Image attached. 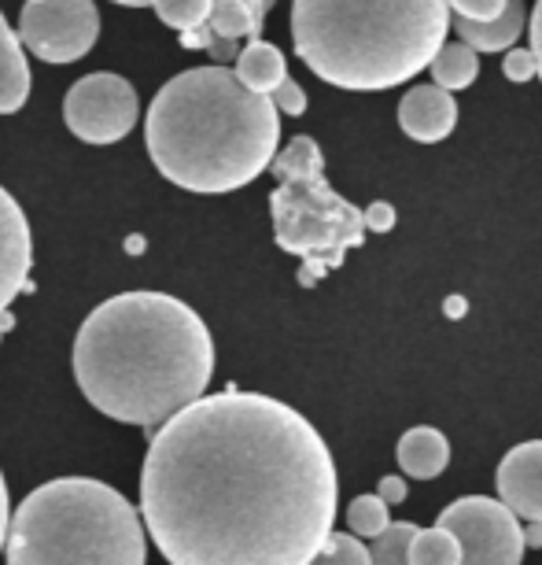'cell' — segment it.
Segmentation results:
<instances>
[{
  "instance_id": "cell-1",
  "label": "cell",
  "mask_w": 542,
  "mask_h": 565,
  "mask_svg": "<svg viewBox=\"0 0 542 565\" xmlns=\"http://www.w3.org/2000/svg\"><path fill=\"white\" fill-rule=\"evenodd\" d=\"M322 433L262 392H215L159 425L141 469V518L174 565H306L336 521Z\"/></svg>"
},
{
  "instance_id": "cell-2",
  "label": "cell",
  "mask_w": 542,
  "mask_h": 565,
  "mask_svg": "<svg viewBox=\"0 0 542 565\" xmlns=\"http://www.w3.org/2000/svg\"><path fill=\"white\" fill-rule=\"evenodd\" d=\"M74 377L100 414L155 429L207 392L215 377V337L177 296L122 292L82 322L74 337Z\"/></svg>"
},
{
  "instance_id": "cell-3",
  "label": "cell",
  "mask_w": 542,
  "mask_h": 565,
  "mask_svg": "<svg viewBox=\"0 0 542 565\" xmlns=\"http://www.w3.org/2000/svg\"><path fill=\"white\" fill-rule=\"evenodd\" d=\"M281 141V111L248 89L226 63L193 67L155 93L144 145L155 170L188 193H237L270 170Z\"/></svg>"
},
{
  "instance_id": "cell-4",
  "label": "cell",
  "mask_w": 542,
  "mask_h": 565,
  "mask_svg": "<svg viewBox=\"0 0 542 565\" xmlns=\"http://www.w3.org/2000/svg\"><path fill=\"white\" fill-rule=\"evenodd\" d=\"M451 30L446 0H292V41L317 78L380 93L429 71Z\"/></svg>"
},
{
  "instance_id": "cell-5",
  "label": "cell",
  "mask_w": 542,
  "mask_h": 565,
  "mask_svg": "<svg viewBox=\"0 0 542 565\" xmlns=\"http://www.w3.org/2000/svg\"><path fill=\"white\" fill-rule=\"evenodd\" d=\"M4 558L12 565H141L144 518L93 477H56L12 510Z\"/></svg>"
},
{
  "instance_id": "cell-6",
  "label": "cell",
  "mask_w": 542,
  "mask_h": 565,
  "mask_svg": "<svg viewBox=\"0 0 542 565\" xmlns=\"http://www.w3.org/2000/svg\"><path fill=\"white\" fill-rule=\"evenodd\" d=\"M270 167L278 174L270 196L273 241L300 259V285L314 289L328 270L344 266L350 248H361L366 215L328 185L322 148L311 137H292Z\"/></svg>"
},
{
  "instance_id": "cell-7",
  "label": "cell",
  "mask_w": 542,
  "mask_h": 565,
  "mask_svg": "<svg viewBox=\"0 0 542 565\" xmlns=\"http://www.w3.org/2000/svg\"><path fill=\"white\" fill-rule=\"evenodd\" d=\"M15 34L41 63H78L97 45L100 15L93 0H26Z\"/></svg>"
},
{
  "instance_id": "cell-8",
  "label": "cell",
  "mask_w": 542,
  "mask_h": 565,
  "mask_svg": "<svg viewBox=\"0 0 542 565\" xmlns=\"http://www.w3.org/2000/svg\"><path fill=\"white\" fill-rule=\"evenodd\" d=\"M435 525L451 529L469 565H517L524 558V525L502 499L465 495L440 514Z\"/></svg>"
},
{
  "instance_id": "cell-9",
  "label": "cell",
  "mask_w": 542,
  "mask_h": 565,
  "mask_svg": "<svg viewBox=\"0 0 542 565\" xmlns=\"http://www.w3.org/2000/svg\"><path fill=\"white\" fill-rule=\"evenodd\" d=\"M141 100L122 74H85L67 89L63 122L85 145H115L137 126Z\"/></svg>"
},
{
  "instance_id": "cell-10",
  "label": "cell",
  "mask_w": 542,
  "mask_h": 565,
  "mask_svg": "<svg viewBox=\"0 0 542 565\" xmlns=\"http://www.w3.org/2000/svg\"><path fill=\"white\" fill-rule=\"evenodd\" d=\"M30 266H34V241L30 222L19 200L0 185V311L15 303V296L30 292Z\"/></svg>"
},
{
  "instance_id": "cell-11",
  "label": "cell",
  "mask_w": 542,
  "mask_h": 565,
  "mask_svg": "<svg viewBox=\"0 0 542 565\" xmlns=\"http://www.w3.org/2000/svg\"><path fill=\"white\" fill-rule=\"evenodd\" d=\"M498 499L520 521H542V440L517 444L498 462Z\"/></svg>"
},
{
  "instance_id": "cell-12",
  "label": "cell",
  "mask_w": 542,
  "mask_h": 565,
  "mask_svg": "<svg viewBox=\"0 0 542 565\" xmlns=\"http://www.w3.org/2000/svg\"><path fill=\"white\" fill-rule=\"evenodd\" d=\"M399 126L410 141L435 145L458 126V100L443 85H418L399 100Z\"/></svg>"
},
{
  "instance_id": "cell-13",
  "label": "cell",
  "mask_w": 542,
  "mask_h": 565,
  "mask_svg": "<svg viewBox=\"0 0 542 565\" xmlns=\"http://www.w3.org/2000/svg\"><path fill=\"white\" fill-rule=\"evenodd\" d=\"M524 0H506V8L495 19H465L454 15V34L476 52H506L513 49V41L524 34Z\"/></svg>"
},
{
  "instance_id": "cell-14",
  "label": "cell",
  "mask_w": 542,
  "mask_h": 565,
  "mask_svg": "<svg viewBox=\"0 0 542 565\" xmlns=\"http://www.w3.org/2000/svg\"><path fill=\"white\" fill-rule=\"evenodd\" d=\"M395 458L402 473L413 477V481H435L446 469V462H451V440L440 429H432V425H418V429L402 433Z\"/></svg>"
},
{
  "instance_id": "cell-15",
  "label": "cell",
  "mask_w": 542,
  "mask_h": 565,
  "mask_svg": "<svg viewBox=\"0 0 542 565\" xmlns=\"http://www.w3.org/2000/svg\"><path fill=\"white\" fill-rule=\"evenodd\" d=\"M30 97V63L26 49L12 26H8L4 12H0V115L23 111Z\"/></svg>"
},
{
  "instance_id": "cell-16",
  "label": "cell",
  "mask_w": 542,
  "mask_h": 565,
  "mask_svg": "<svg viewBox=\"0 0 542 565\" xmlns=\"http://www.w3.org/2000/svg\"><path fill=\"white\" fill-rule=\"evenodd\" d=\"M232 71H237V78L248 85V89L270 97V93L284 82V74H289V63H284V52L278 45L254 38L248 49L237 52V67Z\"/></svg>"
},
{
  "instance_id": "cell-17",
  "label": "cell",
  "mask_w": 542,
  "mask_h": 565,
  "mask_svg": "<svg viewBox=\"0 0 542 565\" xmlns=\"http://www.w3.org/2000/svg\"><path fill=\"white\" fill-rule=\"evenodd\" d=\"M262 23L265 12L259 4H251V0H215L207 15V30L215 34V41H254L262 34Z\"/></svg>"
},
{
  "instance_id": "cell-18",
  "label": "cell",
  "mask_w": 542,
  "mask_h": 565,
  "mask_svg": "<svg viewBox=\"0 0 542 565\" xmlns=\"http://www.w3.org/2000/svg\"><path fill=\"white\" fill-rule=\"evenodd\" d=\"M435 85H443V89L458 93V89H469L476 82V74H480V56H476L473 45H465V41H451V45H440V52L432 56L429 63Z\"/></svg>"
},
{
  "instance_id": "cell-19",
  "label": "cell",
  "mask_w": 542,
  "mask_h": 565,
  "mask_svg": "<svg viewBox=\"0 0 542 565\" xmlns=\"http://www.w3.org/2000/svg\"><path fill=\"white\" fill-rule=\"evenodd\" d=\"M410 562L413 565H454L462 562V543L451 529H418V536L410 543Z\"/></svg>"
},
{
  "instance_id": "cell-20",
  "label": "cell",
  "mask_w": 542,
  "mask_h": 565,
  "mask_svg": "<svg viewBox=\"0 0 542 565\" xmlns=\"http://www.w3.org/2000/svg\"><path fill=\"white\" fill-rule=\"evenodd\" d=\"M413 536H418V525H410V521H395V525H388L384 532H377L373 543H369V562H377V565L410 562Z\"/></svg>"
},
{
  "instance_id": "cell-21",
  "label": "cell",
  "mask_w": 542,
  "mask_h": 565,
  "mask_svg": "<svg viewBox=\"0 0 542 565\" xmlns=\"http://www.w3.org/2000/svg\"><path fill=\"white\" fill-rule=\"evenodd\" d=\"M347 525H350V532H355V536L373 540L377 532H384L391 525L388 503L380 495H358L355 503L347 507Z\"/></svg>"
},
{
  "instance_id": "cell-22",
  "label": "cell",
  "mask_w": 542,
  "mask_h": 565,
  "mask_svg": "<svg viewBox=\"0 0 542 565\" xmlns=\"http://www.w3.org/2000/svg\"><path fill=\"white\" fill-rule=\"evenodd\" d=\"M210 4H215V0H152L155 15L163 19L166 26H174L177 34L181 30L204 26L210 15Z\"/></svg>"
},
{
  "instance_id": "cell-23",
  "label": "cell",
  "mask_w": 542,
  "mask_h": 565,
  "mask_svg": "<svg viewBox=\"0 0 542 565\" xmlns=\"http://www.w3.org/2000/svg\"><path fill=\"white\" fill-rule=\"evenodd\" d=\"M317 562H333V565H366L369 547L361 543L355 532H328V540L317 551Z\"/></svg>"
},
{
  "instance_id": "cell-24",
  "label": "cell",
  "mask_w": 542,
  "mask_h": 565,
  "mask_svg": "<svg viewBox=\"0 0 542 565\" xmlns=\"http://www.w3.org/2000/svg\"><path fill=\"white\" fill-rule=\"evenodd\" d=\"M502 74L509 82H531L539 74V60L531 49H506V63H502Z\"/></svg>"
},
{
  "instance_id": "cell-25",
  "label": "cell",
  "mask_w": 542,
  "mask_h": 565,
  "mask_svg": "<svg viewBox=\"0 0 542 565\" xmlns=\"http://www.w3.org/2000/svg\"><path fill=\"white\" fill-rule=\"evenodd\" d=\"M270 100L278 104V111H284V115H303V111H306V93H303V85L295 82V78H289V74H284V82L270 93Z\"/></svg>"
},
{
  "instance_id": "cell-26",
  "label": "cell",
  "mask_w": 542,
  "mask_h": 565,
  "mask_svg": "<svg viewBox=\"0 0 542 565\" xmlns=\"http://www.w3.org/2000/svg\"><path fill=\"white\" fill-rule=\"evenodd\" d=\"M446 8L465 19H495L506 8V0H446Z\"/></svg>"
},
{
  "instance_id": "cell-27",
  "label": "cell",
  "mask_w": 542,
  "mask_h": 565,
  "mask_svg": "<svg viewBox=\"0 0 542 565\" xmlns=\"http://www.w3.org/2000/svg\"><path fill=\"white\" fill-rule=\"evenodd\" d=\"M361 215H366V230L369 233H391V230H395V207H391L388 200H377V204H369L366 211H361Z\"/></svg>"
},
{
  "instance_id": "cell-28",
  "label": "cell",
  "mask_w": 542,
  "mask_h": 565,
  "mask_svg": "<svg viewBox=\"0 0 542 565\" xmlns=\"http://www.w3.org/2000/svg\"><path fill=\"white\" fill-rule=\"evenodd\" d=\"M377 495L384 499L388 507H395V503H402V499H406V481H402V477H380Z\"/></svg>"
},
{
  "instance_id": "cell-29",
  "label": "cell",
  "mask_w": 542,
  "mask_h": 565,
  "mask_svg": "<svg viewBox=\"0 0 542 565\" xmlns=\"http://www.w3.org/2000/svg\"><path fill=\"white\" fill-rule=\"evenodd\" d=\"M8 525H12V503H8V484H4V473H0V558H4Z\"/></svg>"
},
{
  "instance_id": "cell-30",
  "label": "cell",
  "mask_w": 542,
  "mask_h": 565,
  "mask_svg": "<svg viewBox=\"0 0 542 565\" xmlns=\"http://www.w3.org/2000/svg\"><path fill=\"white\" fill-rule=\"evenodd\" d=\"M531 52L539 60V78H542V0H535V8H531Z\"/></svg>"
},
{
  "instance_id": "cell-31",
  "label": "cell",
  "mask_w": 542,
  "mask_h": 565,
  "mask_svg": "<svg viewBox=\"0 0 542 565\" xmlns=\"http://www.w3.org/2000/svg\"><path fill=\"white\" fill-rule=\"evenodd\" d=\"M524 547H542V521H524Z\"/></svg>"
},
{
  "instance_id": "cell-32",
  "label": "cell",
  "mask_w": 542,
  "mask_h": 565,
  "mask_svg": "<svg viewBox=\"0 0 542 565\" xmlns=\"http://www.w3.org/2000/svg\"><path fill=\"white\" fill-rule=\"evenodd\" d=\"M443 311H446V318H462L465 315V300H462V296H451V300L443 303Z\"/></svg>"
},
{
  "instance_id": "cell-33",
  "label": "cell",
  "mask_w": 542,
  "mask_h": 565,
  "mask_svg": "<svg viewBox=\"0 0 542 565\" xmlns=\"http://www.w3.org/2000/svg\"><path fill=\"white\" fill-rule=\"evenodd\" d=\"M12 329H15V315L4 307V311H0V340H4L8 333H12Z\"/></svg>"
},
{
  "instance_id": "cell-34",
  "label": "cell",
  "mask_w": 542,
  "mask_h": 565,
  "mask_svg": "<svg viewBox=\"0 0 542 565\" xmlns=\"http://www.w3.org/2000/svg\"><path fill=\"white\" fill-rule=\"evenodd\" d=\"M111 4H122V8H152V0H111Z\"/></svg>"
},
{
  "instance_id": "cell-35",
  "label": "cell",
  "mask_w": 542,
  "mask_h": 565,
  "mask_svg": "<svg viewBox=\"0 0 542 565\" xmlns=\"http://www.w3.org/2000/svg\"><path fill=\"white\" fill-rule=\"evenodd\" d=\"M126 248H130V255H141L144 252V241L141 237H130V241H126Z\"/></svg>"
},
{
  "instance_id": "cell-36",
  "label": "cell",
  "mask_w": 542,
  "mask_h": 565,
  "mask_svg": "<svg viewBox=\"0 0 542 565\" xmlns=\"http://www.w3.org/2000/svg\"><path fill=\"white\" fill-rule=\"evenodd\" d=\"M251 4H259V8H262V12H270V8H273V4H278V0H251Z\"/></svg>"
}]
</instances>
